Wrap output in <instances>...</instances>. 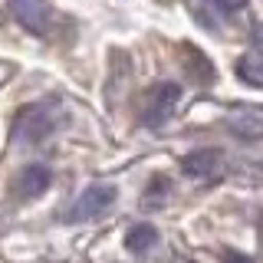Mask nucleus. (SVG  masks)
I'll return each mask as SVG.
<instances>
[{
	"instance_id": "obj_1",
	"label": "nucleus",
	"mask_w": 263,
	"mask_h": 263,
	"mask_svg": "<svg viewBox=\"0 0 263 263\" xmlns=\"http://www.w3.org/2000/svg\"><path fill=\"white\" fill-rule=\"evenodd\" d=\"M56 115H60V102H53V99L20 109V115H16V138H23V142H43L46 135H53Z\"/></svg>"
},
{
	"instance_id": "obj_9",
	"label": "nucleus",
	"mask_w": 263,
	"mask_h": 263,
	"mask_svg": "<svg viewBox=\"0 0 263 263\" xmlns=\"http://www.w3.org/2000/svg\"><path fill=\"white\" fill-rule=\"evenodd\" d=\"M155 240H158V230L148 227V224L132 227V230H128V237H125V243H128V250H132V253H145V250H152Z\"/></svg>"
},
{
	"instance_id": "obj_2",
	"label": "nucleus",
	"mask_w": 263,
	"mask_h": 263,
	"mask_svg": "<svg viewBox=\"0 0 263 263\" xmlns=\"http://www.w3.org/2000/svg\"><path fill=\"white\" fill-rule=\"evenodd\" d=\"M178 99H181V89L175 86V82H158V86L145 96L142 119L148 122V125H161V122L168 119V112L178 105Z\"/></svg>"
},
{
	"instance_id": "obj_5",
	"label": "nucleus",
	"mask_w": 263,
	"mask_h": 263,
	"mask_svg": "<svg viewBox=\"0 0 263 263\" xmlns=\"http://www.w3.org/2000/svg\"><path fill=\"white\" fill-rule=\"evenodd\" d=\"M181 60H184V66H187V72H191L194 82H201V86H211V82H214V66H211V60L197 46H184Z\"/></svg>"
},
{
	"instance_id": "obj_6",
	"label": "nucleus",
	"mask_w": 263,
	"mask_h": 263,
	"mask_svg": "<svg viewBox=\"0 0 263 263\" xmlns=\"http://www.w3.org/2000/svg\"><path fill=\"white\" fill-rule=\"evenodd\" d=\"M10 7H13V13H16V20L23 23L27 30L33 33H46V10L36 4V0H10Z\"/></svg>"
},
{
	"instance_id": "obj_8",
	"label": "nucleus",
	"mask_w": 263,
	"mask_h": 263,
	"mask_svg": "<svg viewBox=\"0 0 263 263\" xmlns=\"http://www.w3.org/2000/svg\"><path fill=\"white\" fill-rule=\"evenodd\" d=\"M49 168H43V164H30L27 171L20 175V194L23 197H40L49 187Z\"/></svg>"
},
{
	"instance_id": "obj_4",
	"label": "nucleus",
	"mask_w": 263,
	"mask_h": 263,
	"mask_svg": "<svg viewBox=\"0 0 263 263\" xmlns=\"http://www.w3.org/2000/svg\"><path fill=\"white\" fill-rule=\"evenodd\" d=\"M181 168H184L187 178H214V175L220 171V152H214V148L191 152V155H184Z\"/></svg>"
},
{
	"instance_id": "obj_3",
	"label": "nucleus",
	"mask_w": 263,
	"mask_h": 263,
	"mask_svg": "<svg viewBox=\"0 0 263 263\" xmlns=\"http://www.w3.org/2000/svg\"><path fill=\"white\" fill-rule=\"evenodd\" d=\"M115 201V191L112 187H89L86 194H79L76 201H72V208L66 211V220L69 224H82V220H92V217H99L109 204Z\"/></svg>"
},
{
	"instance_id": "obj_10",
	"label": "nucleus",
	"mask_w": 263,
	"mask_h": 263,
	"mask_svg": "<svg viewBox=\"0 0 263 263\" xmlns=\"http://www.w3.org/2000/svg\"><path fill=\"white\" fill-rule=\"evenodd\" d=\"M237 72H240V79H247L250 86L263 89V53H247L243 60L237 63Z\"/></svg>"
},
{
	"instance_id": "obj_11",
	"label": "nucleus",
	"mask_w": 263,
	"mask_h": 263,
	"mask_svg": "<svg viewBox=\"0 0 263 263\" xmlns=\"http://www.w3.org/2000/svg\"><path fill=\"white\" fill-rule=\"evenodd\" d=\"M224 263H250V260H247V257H240V253H227V257H224Z\"/></svg>"
},
{
	"instance_id": "obj_12",
	"label": "nucleus",
	"mask_w": 263,
	"mask_h": 263,
	"mask_svg": "<svg viewBox=\"0 0 263 263\" xmlns=\"http://www.w3.org/2000/svg\"><path fill=\"white\" fill-rule=\"evenodd\" d=\"M253 43H257V46H263V23H260L257 30H253Z\"/></svg>"
},
{
	"instance_id": "obj_7",
	"label": "nucleus",
	"mask_w": 263,
	"mask_h": 263,
	"mask_svg": "<svg viewBox=\"0 0 263 263\" xmlns=\"http://www.w3.org/2000/svg\"><path fill=\"white\" fill-rule=\"evenodd\" d=\"M230 128L243 138H263V109H240L230 115Z\"/></svg>"
}]
</instances>
